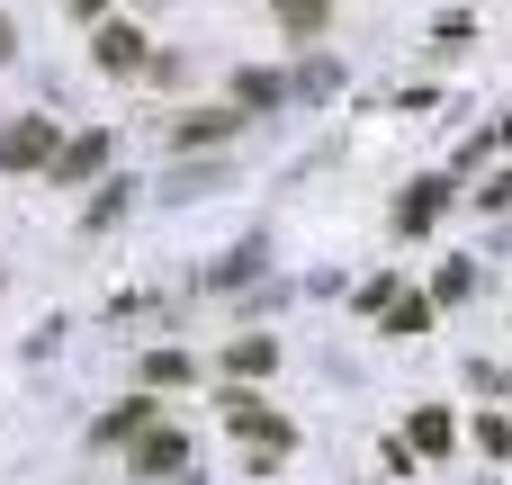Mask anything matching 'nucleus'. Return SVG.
<instances>
[{"instance_id":"obj_1","label":"nucleus","mask_w":512,"mask_h":485,"mask_svg":"<svg viewBox=\"0 0 512 485\" xmlns=\"http://www.w3.org/2000/svg\"><path fill=\"white\" fill-rule=\"evenodd\" d=\"M90 54H99L108 72H135V63H144V36H135V27H99V36H90Z\"/></svg>"},{"instance_id":"obj_2","label":"nucleus","mask_w":512,"mask_h":485,"mask_svg":"<svg viewBox=\"0 0 512 485\" xmlns=\"http://www.w3.org/2000/svg\"><path fill=\"white\" fill-rule=\"evenodd\" d=\"M45 153H54V126H45V117H36V126H9V135H0V162H45Z\"/></svg>"},{"instance_id":"obj_3","label":"nucleus","mask_w":512,"mask_h":485,"mask_svg":"<svg viewBox=\"0 0 512 485\" xmlns=\"http://www.w3.org/2000/svg\"><path fill=\"white\" fill-rule=\"evenodd\" d=\"M270 9H279L288 36H324V18H333V0H270Z\"/></svg>"},{"instance_id":"obj_4","label":"nucleus","mask_w":512,"mask_h":485,"mask_svg":"<svg viewBox=\"0 0 512 485\" xmlns=\"http://www.w3.org/2000/svg\"><path fill=\"white\" fill-rule=\"evenodd\" d=\"M99 162H108V135H81V144H63V162H54V171H63V180H81V171H99Z\"/></svg>"},{"instance_id":"obj_5","label":"nucleus","mask_w":512,"mask_h":485,"mask_svg":"<svg viewBox=\"0 0 512 485\" xmlns=\"http://www.w3.org/2000/svg\"><path fill=\"white\" fill-rule=\"evenodd\" d=\"M432 216H441V180H423V189H414V198H405V216H396V225H405V234H423V225H432Z\"/></svg>"},{"instance_id":"obj_6","label":"nucleus","mask_w":512,"mask_h":485,"mask_svg":"<svg viewBox=\"0 0 512 485\" xmlns=\"http://www.w3.org/2000/svg\"><path fill=\"white\" fill-rule=\"evenodd\" d=\"M216 135H234V108H207V117L180 126V144H216Z\"/></svg>"},{"instance_id":"obj_7","label":"nucleus","mask_w":512,"mask_h":485,"mask_svg":"<svg viewBox=\"0 0 512 485\" xmlns=\"http://www.w3.org/2000/svg\"><path fill=\"white\" fill-rule=\"evenodd\" d=\"M135 459H144V468H180V459H189V450H180V432H153V441H144V450H135Z\"/></svg>"},{"instance_id":"obj_8","label":"nucleus","mask_w":512,"mask_h":485,"mask_svg":"<svg viewBox=\"0 0 512 485\" xmlns=\"http://www.w3.org/2000/svg\"><path fill=\"white\" fill-rule=\"evenodd\" d=\"M72 9H81V18H99V9H108V0H72Z\"/></svg>"},{"instance_id":"obj_9","label":"nucleus","mask_w":512,"mask_h":485,"mask_svg":"<svg viewBox=\"0 0 512 485\" xmlns=\"http://www.w3.org/2000/svg\"><path fill=\"white\" fill-rule=\"evenodd\" d=\"M9 45H18V36H9V18H0V54H9Z\"/></svg>"}]
</instances>
